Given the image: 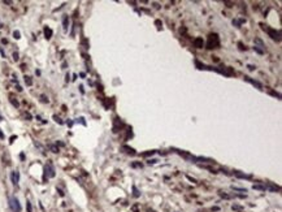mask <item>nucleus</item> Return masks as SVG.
<instances>
[{"label": "nucleus", "instance_id": "24", "mask_svg": "<svg viewBox=\"0 0 282 212\" xmlns=\"http://www.w3.org/2000/svg\"><path fill=\"white\" fill-rule=\"evenodd\" d=\"M13 38H14V39H20V38H21V37H20V31H18V30H16V31L13 33Z\"/></svg>", "mask_w": 282, "mask_h": 212}, {"label": "nucleus", "instance_id": "12", "mask_svg": "<svg viewBox=\"0 0 282 212\" xmlns=\"http://www.w3.org/2000/svg\"><path fill=\"white\" fill-rule=\"evenodd\" d=\"M194 44H195V47L200 48V47H203L204 42H203V39H201V38H196V39H195V41H194Z\"/></svg>", "mask_w": 282, "mask_h": 212}, {"label": "nucleus", "instance_id": "6", "mask_svg": "<svg viewBox=\"0 0 282 212\" xmlns=\"http://www.w3.org/2000/svg\"><path fill=\"white\" fill-rule=\"evenodd\" d=\"M244 81H247V82H250L251 85H254L256 89H259V90H263V85L260 83V82H257L256 79H252L251 77H248V76H244Z\"/></svg>", "mask_w": 282, "mask_h": 212}, {"label": "nucleus", "instance_id": "8", "mask_svg": "<svg viewBox=\"0 0 282 212\" xmlns=\"http://www.w3.org/2000/svg\"><path fill=\"white\" fill-rule=\"evenodd\" d=\"M121 150L125 151L126 154H129V155H135V154H137L134 148H131V147H129V146H122V147H121Z\"/></svg>", "mask_w": 282, "mask_h": 212}, {"label": "nucleus", "instance_id": "20", "mask_svg": "<svg viewBox=\"0 0 282 212\" xmlns=\"http://www.w3.org/2000/svg\"><path fill=\"white\" fill-rule=\"evenodd\" d=\"M53 120H55V121L57 122V124H60V125H62V124H64V121H62V120L59 117V116H56V114H55V116H53Z\"/></svg>", "mask_w": 282, "mask_h": 212}, {"label": "nucleus", "instance_id": "13", "mask_svg": "<svg viewBox=\"0 0 282 212\" xmlns=\"http://www.w3.org/2000/svg\"><path fill=\"white\" fill-rule=\"evenodd\" d=\"M252 189H254V190H260V191H265L267 190L265 185H259V184H255L254 186H252Z\"/></svg>", "mask_w": 282, "mask_h": 212}, {"label": "nucleus", "instance_id": "29", "mask_svg": "<svg viewBox=\"0 0 282 212\" xmlns=\"http://www.w3.org/2000/svg\"><path fill=\"white\" fill-rule=\"evenodd\" d=\"M10 103H12V104H13L14 107H18V106H20V104H18V102L14 100V99H10Z\"/></svg>", "mask_w": 282, "mask_h": 212}, {"label": "nucleus", "instance_id": "30", "mask_svg": "<svg viewBox=\"0 0 282 212\" xmlns=\"http://www.w3.org/2000/svg\"><path fill=\"white\" fill-rule=\"evenodd\" d=\"M78 122H81V124L86 125V121H85V118H83V117H79V118H78Z\"/></svg>", "mask_w": 282, "mask_h": 212}, {"label": "nucleus", "instance_id": "31", "mask_svg": "<svg viewBox=\"0 0 282 212\" xmlns=\"http://www.w3.org/2000/svg\"><path fill=\"white\" fill-rule=\"evenodd\" d=\"M40 99H42V102H44V103H48V99L46 98L44 95H42V96H40Z\"/></svg>", "mask_w": 282, "mask_h": 212}, {"label": "nucleus", "instance_id": "22", "mask_svg": "<svg viewBox=\"0 0 282 212\" xmlns=\"http://www.w3.org/2000/svg\"><path fill=\"white\" fill-rule=\"evenodd\" d=\"M220 197L224 198V199H230L232 195H229V194H225V193H220Z\"/></svg>", "mask_w": 282, "mask_h": 212}, {"label": "nucleus", "instance_id": "32", "mask_svg": "<svg viewBox=\"0 0 282 212\" xmlns=\"http://www.w3.org/2000/svg\"><path fill=\"white\" fill-rule=\"evenodd\" d=\"M156 163H157V159H152L148 161V164H156Z\"/></svg>", "mask_w": 282, "mask_h": 212}, {"label": "nucleus", "instance_id": "4", "mask_svg": "<svg viewBox=\"0 0 282 212\" xmlns=\"http://www.w3.org/2000/svg\"><path fill=\"white\" fill-rule=\"evenodd\" d=\"M261 27L268 33V35L272 38V39H274V41H280V33L278 31H276L274 29H268V27H265L264 25H261Z\"/></svg>", "mask_w": 282, "mask_h": 212}, {"label": "nucleus", "instance_id": "27", "mask_svg": "<svg viewBox=\"0 0 282 212\" xmlns=\"http://www.w3.org/2000/svg\"><path fill=\"white\" fill-rule=\"evenodd\" d=\"M131 167H133V168H142V164L141 163H133V164H131Z\"/></svg>", "mask_w": 282, "mask_h": 212}, {"label": "nucleus", "instance_id": "9", "mask_svg": "<svg viewBox=\"0 0 282 212\" xmlns=\"http://www.w3.org/2000/svg\"><path fill=\"white\" fill-rule=\"evenodd\" d=\"M234 176L238 177V178H244V180H250L251 178L250 174H244V173H240V172H234Z\"/></svg>", "mask_w": 282, "mask_h": 212}, {"label": "nucleus", "instance_id": "15", "mask_svg": "<svg viewBox=\"0 0 282 212\" xmlns=\"http://www.w3.org/2000/svg\"><path fill=\"white\" fill-rule=\"evenodd\" d=\"M133 197H134V198L141 197V191L137 189V186H133Z\"/></svg>", "mask_w": 282, "mask_h": 212}, {"label": "nucleus", "instance_id": "25", "mask_svg": "<svg viewBox=\"0 0 282 212\" xmlns=\"http://www.w3.org/2000/svg\"><path fill=\"white\" fill-rule=\"evenodd\" d=\"M155 154V151H148V152H143V154H141L142 156H149V155H153Z\"/></svg>", "mask_w": 282, "mask_h": 212}, {"label": "nucleus", "instance_id": "18", "mask_svg": "<svg viewBox=\"0 0 282 212\" xmlns=\"http://www.w3.org/2000/svg\"><path fill=\"white\" fill-rule=\"evenodd\" d=\"M232 189H233V190H235V191H242V193H247V190H246V189H243V187H237V186H232Z\"/></svg>", "mask_w": 282, "mask_h": 212}, {"label": "nucleus", "instance_id": "26", "mask_svg": "<svg viewBox=\"0 0 282 212\" xmlns=\"http://www.w3.org/2000/svg\"><path fill=\"white\" fill-rule=\"evenodd\" d=\"M269 94H270V95H273V96H277L278 99H281V95H280V94H277L276 91H272V90H270V91H269Z\"/></svg>", "mask_w": 282, "mask_h": 212}, {"label": "nucleus", "instance_id": "35", "mask_svg": "<svg viewBox=\"0 0 282 212\" xmlns=\"http://www.w3.org/2000/svg\"><path fill=\"white\" fill-rule=\"evenodd\" d=\"M0 138H1V139H4V133L1 131V129H0Z\"/></svg>", "mask_w": 282, "mask_h": 212}, {"label": "nucleus", "instance_id": "37", "mask_svg": "<svg viewBox=\"0 0 282 212\" xmlns=\"http://www.w3.org/2000/svg\"><path fill=\"white\" fill-rule=\"evenodd\" d=\"M1 120H3V117H1V116H0V121H1Z\"/></svg>", "mask_w": 282, "mask_h": 212}, {"label": "nucleus", "instance_id": "16", "mask_svg": "<svg viewBox=\"0 0 282 212\" xmlns=\"http://www.w3.org/2000/svg\"><path fill=\"white\" fill-rule=\"evenodd\" d=\"M243 22H246V20H239V21L238 20H233V24L237 26V27H239L242 24H243Z\"/></svg>", "mask_w": 282, "mask_h": 212}, {"label": "nucleus", "instance_id": "2", "mask_svg": "<svg viewBox=\"0 0 282 212\" xmlns=\"http://www.w3.org/2000/svg\"><path fill=\"white\" fill-rule=\"evenodd\" d=\"M220 46V39H218L217 34H211L208 37V43H207V48H218Z\"/></svg>", "mask_w": 282, "mask_h": 212}, {"label": "nucleus", "instance_id": "33", "mask_svg": "<svg viewBox=\"0 0 282 212\" xmlns=\"http://www.w3.org/2000/svg\"><path fill=\"white\" fill-rule=\"evenodd\" d=\"M13 59H14L16 61L18 60V53H17V52H14V53H13Z\"/></svg>", "mask_w": 282, "mask_h": 212}, {"label": "nucleus", "instance_id": "3", "mask_svg": "<svg viewBox=\"0 0 282 212\" xmlns=\"http://www.w3.org/2000/svg\"><path fill=\"white\" fill-rule=\"evenodd\" d=\"M9 207H10V210H12V212H21L20 200L16 197H10L9 198Z\"/></svg>", "mask_w": 282, "mask_h": 212}, {"label": "nucleus", "instance_id": "21", "mask_svg": "<svg viewBox=\"0 0 282 212\" xmlns=\"http://www.w3.org/2000/svg\"><path fill=\"white\" fill-rule=\"evenodd\" d=\"M254 51H255V52H257L259 55H263V53H264V50H261V48H259L257 46H255V47H254Z\"/></svg>", "mask_w": 282, "mask_h": 212}, {"label": "nucleus", "instance_id": "28", "mask_svg": "<svg viewBox=\"0 0 282 212\" xmlns=\"http://www.w3.org/2000/svg\"><path fill=\"white\" fill-rule=\"evenodd\" d=\"M233 210H237V211H239V210H242V208H243V207H242V206H238V204H233V207H232Z\"/></svg>", "mask_w": 282, "mask_h": 212}, {"label": "nucleus", "instance_id": "11", "mask_svg": "<svg viewBox=\"0 0 282 212\" xmlns=\"http://www.w3.org/2000/svg\"><path fill=\"white\" fill-rule=\"evenodd\" d=\"M52 30L48 27V26H46L44 27V37H46V39H51V37H52Z\"/></svg>", "mask_w": 282, "mask_h": 212}, {"label": "nucleus", "instance_id": "5", "mask_svg": "<svg viewBox=\"0 0 282 212\" xmlns=\"http://www.w3.org/2000/svg\"><path fill=\"white\" fill-rule=\"evenodd\" d=\"M10 181L14 186H18V182H20V172L18 170H13L10 173Z\"/></svg>", "mask_w": 282, "mask_h": 212}, {"label": "nucleus", "instance_id": "17", "mask_svg": "<svg viewBox=\"0 0 282 212\" xmlns=\"http://www.w3.org/2000/svg\"><path fill=\"white\" fill-rule=\"evenodd\" d=\"M24 78H25V83H26L27 86H31V85H33V81H31V77H29V76H25Z\"/></svg>", "mask_w": 282, "mask_h": 212}, {"label": "nucleus", "instance_id": "23", "mask_svg": "<svg viewBox=\"0 0 282 212\" xmlns=\"http://www.w3.org/2000/svg\"><path fill=\"white\" fill-rule=\"evenodd\" d=\"M26 208H27V212H33V207H31V203L29 202V200H27V202H26Z\"/></svg>", "mask_w": 282, "mask_h": 212}, {"label": "nucleus", "instance_id": "14", "mask_svg": "<svg viewBox=\"0 0 282 212\" xmlns=\"http://www.w3.org/2000/svg\"><path fill=\"white\" fill-rule=\"evenodd\" d=\"M256 44H259L257 46V47H261V48H265V44H264L263 43V41H261V39L260 38H255V46Z\"/></svg>", "mask_w": 282, "mask_h": 212}, {"label": "nucleus", "instance_id": "7", "mask_svg": "<svg viewBox=\"0 0 282 212\" xmlns=\"http://www.w3.org/2000/svg\"><path fill=\"white\" fill-rule=\"evenodd\" d=\"M265 189H267V190H269V191H272V193L280 191V186H277V185L272 184V182H268V184L265 185Z\"/></svg>", "mask_w": 282, "mask_h": 212}, {"label": "nucleus", "instance_id": "34", "mask_svg": "<svg viewBox=\"0 0 282 212\" xmlns=\"http://www.w3.org/2000/svg\"><path fill=\"white\" fill-rule=\"evenodd\" d=\"M247 68H248L250 70H255V66L254 65H247Z\"/></svg>", "mask_w": 282, "mask_h": 212}, {"label": "nucleus", "instance_id": "10", "mask_svg": "<svg viewBox=\"0 0 282 212\" xmlns=\"http://www.w3.org/2000/svg\"><path fill=\"white\" fill-rule=\"evenodd\" d=\"M68 27H69V17L64 16V18H62V29H64V31H68Z\"/></svg>", "mask_w": 282, "mask_h": 212}, {"label": "nucleus", "instance_id": "36", "mask_svg": "<svg viewBox=\"0 0 282 212\" xmlns=\"http://www.w3.org/2000/svg\"><path fill=\"white\" fill-rule=\"evenodd\" d=\"M16 138H17V137H16V135H13V137H10V143H12V142H13V141H14V139H16Z\"/></svg>", "mask_w": 282, "mask_h": 212}, {"label": "nucleus", "instance_id": "1", "mask_svg": "<svg viewBox=\"0 0 282 212\" xmlns=\"http://www.w3.org/2000/svg\"><path fill=\"white\" fill-rule=\"evenodd\" d=\"M55 168H53V165L51 164V163H47L44 165V174H43V180H48V178H52V177H55Z\"/></svg>", "mask_w": 282, "mask_h": 212}, {"label": "nucleus", "instance_id": "19", "mask_svg": "<svg viewBox=\"0 0 282 212\" xmlns=\"http://www.w3.org/2000/svg\"><path fill=\"white\" fill-rule=\"evenodd\" d=\"M49 150L52 151V152H55V154H57L59 152V148H57L55 145H49Z\"/></svg>", "mask_w": 282, "mask_h": 212}]
</instances>
